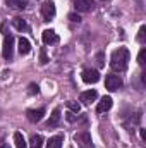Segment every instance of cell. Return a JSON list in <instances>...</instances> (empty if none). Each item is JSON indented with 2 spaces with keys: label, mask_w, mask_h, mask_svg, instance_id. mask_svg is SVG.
<instances>
[{
  "label": "cell",
  "mask_w": 146,
  "mask_h": 148,
  "mask_svg": "<svg viewBox=\"0 0 146 148\" xmlns=\"http://www.w3.org/2000/svg\"><path fill=\"white\" fill-rule=\"evenodd\" d=\"M129 50L126 47H119L117 50H113L112 57H110V67L115 71V73H124L129 66Z\"/></svg>",
  "instance_id": "1"
},
{
  "label": "cell",
  "mask_w": 146,
  "mask_h": 148,
  "mask_svg": "<svg viewBox=\"0 0 146 148\" xmlns=\"http://www.w3.org/2000/svg\"><path fill=\"white\" fill-rule=\"evenodd\" d=\"M74 141L81 148H93V140H91V133L89 131H81L74 136Z\"/></svg>",
  "instance_id": "2"
},
{
  "label": "cell",
  "mask_w": 146,
  "mask_h": 148,
  "mask_svg": "<svg viewBox=\"0 0 146 148\" xmlns=\"http://www.w3.org/2000/svg\"><path fill=\"white\" fill-rule=\"evenodd\" d=\"M122 84H124V81H122V77L117 76V74H108V76L105 77V86H107L108 91H117V90H120Z\"/></svg>",
  "instance_id": "3"
},
{
  "label": "cell",
  "mask_w": 146,
  "mask_h": 148,
  "mask_svg": "<svg viewBox=\"0 0 146 148\" xmlns=\"http://www.w3.org/2000/svg\"><path fill=\"white\" fill-rule=\"evenodd\" d=\"M2 55L5 60H10L12 55H14V36L12 35H7L3 38V47H2Z\"/></svg>",
  "instance_id": "4"
},
{
  "label": "cell",
  "mask_w": 146,
  "mask_h": 148,
  "mask_svg": "<svg viewBox=\"0 0 146 148\" xmlns=\"http://www.w3.org/2000/svg\"><path fill=\"white\" fill-rule=\"evenodd\" d=\"M41 16H43L45 23L53 19V16H55V3H53V0H45V3L41 5Z\"/></svg>",
  "instance_id": "5"
},
{
  "label": "cell",
  "mask_w": 146,
  "mask_h": 148,
  "mask_svg": "<svg viewBox=\"0 0 146 148\" xmlns=\"http://www.w3.org/2000/svg\"><path fill=\"white\" fill-rule=\"evenodd\" d=\"M81 77H83V81L88 83V84L98 83V81H100V73H98L96 69H84L83 74H81Z\"/></svg>",
  "instance_id": "6"
},
{
  "label": "cell",
  "mask_w": 146,
  "mask_h": 148,
  "mask_svg": "<svg viewBox=\"0 0 146 148\" xmlns=\"http://www.w3.org/2000/svg\"><path fill=\"white\" fill-rule=\"evenodd\" d=\"M26 115H28V121H29V122L36 124V122H40V121L43 119V115H45V109H31V110L26 112Z\"/></svg>",
  "instance_id": "7"
},
{
  "label": "cell",
  "mask_w": 146,
  "mask_h": 148,
  "mask_svg": "<svg viewBox=\"0 0 146 148\" xmlns=\"http://www.w3.org/2000/svg\"><path fill=\"white\" fill-rule=\"evenodd\" d=\"M93 0H74V7L79 12H89L93 9Z\"/></svg>",
  "instance_id": "8"
},
{
  "label": "cell",
  "mask_w": 146,
  "mask_h": 148,
  "mask_svg": "<svg viewBox=\"0 0 146 148\" xmlns=\"http://www.w3.org/2000/svg\"><path fill=\"white\" fill-rule=\"evenodd\" d=\"M41 40H43L45 45H52V43H57L59 41V35L53 29H45L43 35H41Z\"/></svg>",
  "instance_id": "9"
},
{
  "label": "cell",
  "mask_w": 146,
  "mask_h": 148,
  "mask_svg": "<svg viewBox=\"0 0 146 148\" xmlns=\"http://www.w3.org/2000/svg\"><path fill=\"white\" fill-rule=\"evenodd\" d=\"M17 48H19V53H21V55H28V53L31 52V43H29V40L21 36L19 41H17Z\"/></svg>",
  "instance_id": "10"
},
{
  "label": "cell",
  "mask_w": 146,
  "mask_h": 148,
  "mask_svg": "<svg viewBox=\"0 0 146 148\" xmlns=\"http://www.w3.org/2000/svg\"><path fill=\"white\" fill-rule=\"evenodd\" d=\"M112 98L110 97H103L100 102H98V105H96V112L98 114H103V112H107V110H110L112 109Z\"/></svg>",
  "instance_id": "11"
},
{
  "label": "cell",
  "mask_w": 146,
  "mask_h": 148,
  "mask_svg": "<svg viewBox=\"0 0 146 148\" xmlns=\"http://www.w3.org/2000/svg\"><path fill=\"white\" fill-rule=\"evenodd\" d=\"M96 98H98L96 90H88V91H83V93H81V102H84V103H91V102H95Z\"/></svg>",
  "instance_id": "12"
},
{
  "label": "cell",
  "mask_w": 146,
  "mask_h": 148,
  "mask_svg": "<svg viewBox=\"0 0 146 148\" xmlns=\"http://www.w3.org/2000/svg\"><path fill=\"white\" fill-rule=\"evenodd\" d=\"M59 122H60V109H55V110L52 112L48 122H46V127H57Z\"/></svg>",
  "instance_id": "13"
},
{
  "label": "cell",
  "mask_w": 146,
  "mask_h": 148,
  "mask_svg": "<svg viewBox=\"0 0 146 148\" xmlns=\"http://www.w3.org/2000/svg\"><path fill=\"white\" fill-rule=\"evenodd\" d=\"M62 143H64V136L62 134H57V136H53V138L48 140L46 148H62Z\"/></svg>",
  "instance_id": "14"
},
{
  "label": "cell",
  "mask_w": 146,
  "mask_h": 148,
  "mask_svg": "<svg viewBox=\"0 0 146 148\" xmlns=\"http://www.w3.org/2000/svg\"><path fill=\"white\" fill-rule=\"evenodd\" d=\"M7 5H10V7H14L17 10H26L29 7V3L26 0H7Z\"/></svg>",
  "instance_id": "15"
},
{
  "label": "cell",
  "mask_w": 146,
  "mask_h": 148,
  "mask_svg": "<svg viewBox=\"0 0 146 148\" xmlns=\"http://www.w3.org/2000/svg\"><path fill=\"white\" fill-rule=\"evenodd\" d=\"M12 26H14L16 29H19V31H24V29H29V26H28V23H26L24 19H21V17H14V19H12Z\"/></svg>",
  "instance_id": "16"
},
{
  "label": "cell",
  "mask_w": 146,
  "mask_h": 148,
  "mask_svg": "<svg viewBox=\"0 0 146 148\" xmlns=\"http://www.w3.org/2000/svg\"><path fill=\"white\" fill-rule=\"evenodd\" d=\"M14 143L17 148H28V143H26L23 133H14Z\"/></svg>",
  "instance_id": "17"
},
{
  "label": "cell",
  "mask_w": 146,
  "mask_h": 148,
  "mask_svg": "<svg viewBox=\"0 0 146 148\" xmlns=\"http://www.w3.org/2000/svg\"><path fill=\"white\" fill-rule=\"evenodd\" d=\"M29 145H31V148H41V145H43V138H41V134H33Z\"/></svg>",
  "instance_id": "18"
},
{
  "label": "cell",
  "mask_w": 146,
  "mask_h": 148,
  "mask_svg": "<svg viewBox=\"0 0 146 148\" xmlns=\"http://www.w3.org/2000/svg\"><path fill=\"white\" fill-rule=\"evenodd\" d=\"M67 109L74 114H79L81 112V105L77 103V102H67Z\"/></svg>",
  "instance_id": "19"
},
{
  "label": "cell",
  "mask_w": 146,
  "mask_h": 148,
  "mask_svg": "<svg viewBox=\"0 0 146 148\" xmlns=\"http://www.w3.org/2000/svg\"><path fill=\"white\" fill-rule=\"evenodd\" d=\"M48 62V55H46V50H45V47H41V50H40V64H46Z\"/></svg>",
  "instance_id": "20"
},
{
  "label": "cell",
  "mask_w": 146,
  "mask_h": 148,
  "mask_svg": "<svg viewBox=\"0 0 146 148\" xmlns=\"http://www.w3.org/2000/svg\"><path fill=\"white\" fill-rule=\"evenodd\" d=\"M96 64H98V67H103L105 66V53L103 52H98L96 53Z\"/></svg>",
  "instance_id": "21"
},
{
  "label": "cell",
  "mask_w": 146,
  "mask_h": 148,
  "mask_svg": "<svg viewBox=\"0 0 146 148\" xmlns=\"http://www.w3.org/2000/svg\"><path fill=\"white\" fill-rule=\"evenodd\" d=\"M28 93H29V95H38V93H40V86H38L36 83H31V84L28 86Z\"/></svg>",
  "instance_id": "22"
},
{
  "label": "cell",
  "mask_w": 146,
  "mask_h": 148,
  "mask_svg": "<svg viewBox=\"0 0 146 148\" xmlns=\"http://www.w3.org/2000/svg\"><path fill=\"white\" fill-rule=\"evenodd\" d=\"M145 35H146V26H141L139 33H138V41L139 43H145Z\"/></svg>",
  "instance_id": "23"
},
{
  "label": "cell",
  "mask_w": 146,
  "mask_h": 148,
  "mask_svg": "<svg viewBox=\"0 0 146 148\" xmlns=\"http://www.w3.org/2000/svg\"><path fill=\"white\" fill-rule=\"evenodd\" d=\"M145 55H146V48H141L139 55H138V64L139 66H145Z\"/></svg>",
  "instance_id": "24"
},
{
  "label": "cell",
  "mask_w": 146,
  "mask_h": 148,
  "mask_svg": "<svg viewBox=\"0 0 146 148\" xmlns=\"http://www.w3.org/2000/svg\"><path fill=\"white\" fill-rule=\"evenodd\" d=\"M69 19H71V21H72V23H81V16H79V14H69Z\"/></svg>",
  "instance_id": "25"
},
{
  "label": "cell",
  "mask_w": 146,
  "mask_h": 148,
  "mask_svg": "<svg viewBox=\"0 0 146 148\" xmlns=\"http://www.w3.org/2000/svg\"><path fill=\"white\" fill-rule=\"evenodd\" d=\"M139 133H141V140H143V141H146V131H145V129H141Z\"/></svg>",
  "instance_id": "26"
},
{
  "label": "cell",
  "mask_w": 146,
  "mask_h": 148,
  "mask_svg": "<svg viewBox=\"0 0 146 148\" xmlns=\"http://www.w3.org/2000/svg\"><path fill=\"white\" fill-rule=\"evenodd\" d=\"M2 148H7V147H2Z\"/></svg>",
  "instance_id": "27"
},
{
  "label": "cell",
  "mask_w": 146,
  "mask_h": 148,
  "mask_svg": "<svg viewBox=\"0 0 146 148\" xmlns=\"http://www.w3.org/2000/svg\"><path fill=\"white\" fill-rule=\"evenodd\" d=\"M103 2H105V0H103Z\"/></svg>",
  "instance_id": "28"
}]
</instances>
